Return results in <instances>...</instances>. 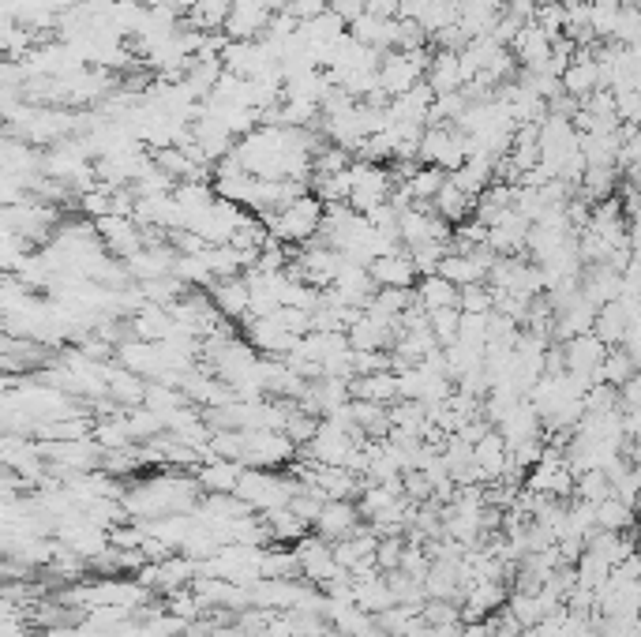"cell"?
<instances>
[{
    "label": "cell",
    "mask_w": 641,
    "mask_h": 637,
    "mask_svg": "<svg viewBox=\"0 0 641 637\" xmlns=\"http://www.w3.org/2000/svg\"><path fill=\"white\" fill-rule=\"evenodd\" d=\"M368 274H372V282L379 285V289H413V285H417V278H420L405 248H394V252L375 255L372 263H368Z\"/></svg>",
    "instance_id": "cell-1"
},
{
    "label": "cell",
    "mask_w": 641,
    "mask_h": 637,
    "mask_svg": "<svg viewBox=\"0 0 641 637\" xmlns=\"http://www.w3.org/2000/svg\"><path fill=\"white\" fill-rule=\"evenodd\" d=\"M357 525H360V510L353 499H327L323 510H319V518H315V536L334 544V540L353 533Z\"/></svg>",
    "instance_id": "cell-2"
},
{
    "label": "cell",
    "mask_w": 641,
    "mask_h": 637,
    "mask_svg": "<svg viewBox=\"0 0 641 637\" xmlns=\"http://www.w3.org/2000/svg\"><path fill=\"white\" fill-rule=\"evenodd\" d=\"M240 469H244L240 461L214 458L210 465H199L192 476H195V484H199V491H207V495H233Z\"/></svg>",
    "instance_id": "cell-3"
},
{
    "label": "cell",
    "mask_w": 641,
    "mask_h": 637,
    "mask_svg": "<svg viewBox=\"0 0 641 637\" xmlns=\"http://www.w3.org/2000/svg\"><path fill=\"white\" fill-rule=\"evenodd\" d=\"M214 308L222 319H244L248 315V282L244 278H225V282H214L207 289Z\"/></svg>",
    "instance_id": "cell-4"
},
{
    "label": "cell",
    "mask_w": 641,
    "mask_h": 637,
    "mask_svg": "<svg viewBox=\"0 0 641 637\" xmlns=\"http://www.w3.org/2000/svg\"><path fill=\"white\" fill-rule=\"evenodd\" d=\"M413 300H417L424 312H435V308H458V285H450L447 278H439V274H424V278H417Z\"/></svg>",
    "instance_id": "cell-5"
},
{
    "label": "cell",
    "mask_w": 641,
    "mask_h": 637,
    "mask_svg": "<svg viewBox=\"0 0 641 637\" xmlns=\"http://www.w3.org/2000/svg\"><path fill=\"white\" fill-rule=\"evenodd\" d=\"M229 8H233V0H192L184 15L199 34H218L229 19Z\"/></svg>",
    "instance_id": "cell-6"
},
{
    "label": "cell",
    "mask_w": 641,
    "mask_h": 637,
    "mask_svg": "<svg viewBox=\"0 0 641 637\" xmlns=\"http://www.w3.org/2000/svg\"><path fill=\"white\" fill-rule=\"evenodd\" d=\"M593 518H597V529H608V533H627L630 525H634V506L619 503L615 495L608 499H600L593 506Z\"/></svg>",
    "instance_id": "cell-7"
},
{
    "label": "cell",
    "mask_w": 641,
    "mask_h": 637,
    "mask_svg": "<svg viewBox=\"0 0 641 637\" xmlns=\"http://www.w3.org/2000/svg\"><path fill=\"white\" fill-rule=\"evenodd\" d=\"M574 495H578L582 503L597 506L600 499H608V495H612V476L604 473V469H585V473L574 476Z\"/></svg>",
    "instance_id": "cell-8"
},
{
    "label": "cell",
    "mask_w": 641,
    "mask_h": 637,
    "mask_svg": "<svg viewBox=\"0 0 641 637\" xmlns=\"http://www.w3.org/2000/svg\"><path fill=\"white\" fill-rule=\"evenodd\" d=\"M458 312L488 315V312H492V289H488L484 282L462 285V289H458Z\"/></svg>",
    "instance_id": "cell-9"
}]
</instances>
